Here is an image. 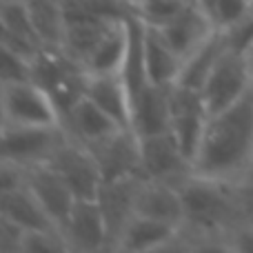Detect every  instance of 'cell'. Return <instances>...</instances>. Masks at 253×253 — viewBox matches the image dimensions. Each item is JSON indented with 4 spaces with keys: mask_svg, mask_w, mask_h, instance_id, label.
I'll use <instances>...</instances> for the list:
<instances>
[{
    "mask_svg": "<svg viewBox=\"0 0 253 253\" xmlns=\"http://www.w3.org/2000/svg\"><path fill=\"white\" fill-rule=\"evenodd\" d=\"M193 173L227 184H247L253 175V84L233 105L209 116Z\"/></svg>",
    "mask_w": 253,
    "mask_h": 253,
    "instance_id": "1",
    "label": "cell"
},
{
    "mask_svg": "<svg viewBox=\"0 0 253 253\" xmlns=\"http://www.w3.org/2000/svg\"><path fill=\"white\" fill-rule=\"evenodd\" d=\"M178 189L184 207L182 233L187 238L209 240L211 247L224 249L222 238L227 236V231L249 220L242 191L236 184L191 173Z\"/></svg>",
    "mask_w": 253,
    "mask_h": 253,
    "instance_id": "2",
    "label": "cell"
},
{
    "mask_svg": "<svg viewBox=\"0 0 253 253\" xmlns=\"http://www.w3.org/2000/svg\"><path fill=\"white\" fill-rule=\"evenodd\" d=\"M2 123L20 126L62 125V114L36 80L2 83Z\"/></svg>",
    "mask_w": 253,
    "mask_h": 253,
    "instance_id": "3",
    "label": "cell"
},
{
    "mask_svg": "<svg viewBox=\"0 0 253 253\" xmlns=\"http://www.w3.org/2000/svg\"><path fill=\"white\" fill-rule=\"evenodd\" d=\"M67 140H69V133L65 125L20 126L2 123V160L22 167L49 162Z\"/></svg>",
    "mask_w": 253,
    "mask_h": 253,
    "instance_id": "4",
    "label": "cell"
},
{
    "mask_svg": "<svg viewBox=\"0 0 253 253\" xmlns=\"http://www.w3.org/2000/svg\"><path fill=\"white\" fill-rule=\"evenodd\" d=\"M253 84V65L249 56L224 49L202 84V100L209 116L227 109Z\"/></svg>",
    "mask_w": 253,
    "mask_h": 253,
    "instance_id": "5",
    "label": "cell"
},
{
    "mask_svg": "<svg viewBox=\"0 0 253 253\" xmlns=\"http://www.w3.org/2000/svg\"><path fill=\"white\" fill-rule=\"evenodd\" d=\"M140 158H142L144 178L180 187L193 173L191 160L182 153L171 131L140 138Z\"/></svg>",
    "mask_w": 253,
    "mask_h": 253,
    "instance_id": "6",
    "label": "cell"
},
{
    "mask_svg": "<svg viewBox=\"0 0 253 253\" xmlns=\"http://www.w3.org/2000/svg\"><path fill=\"white\" fill-rule=\"evenodd\" d=\"M49 165L65 178L78 200H98L102 189V173L96 156L87 147L69 138L51 156Z\"/></svg>",
    "mask_w": 253,
    "mask_h": 253,
    "instance_id": "7",
    "label": "cell"
},
{
    "mask_svg": "<svg viewBox=\"0 0 253 253\" xmlns=\"http://www.w3.org/2000/svg\"><path fill=\"white\" fill-rule=\"evenodd\" d=\"M25 184L38 198L40 205L44 207V211L53 220V224L62 231L76 200H78L74 196V191L69 189V184L65 182V178L49 162H40V165L25 167Z\"/></svg>",
    "mask_w": 253,
    "mask_h": 253,
    "instance_id": "8",
    "label": "cell"
},
{
    "mask_svg": "<svg viewBox=\"0 0 253 253\" xmlns=\"http://www.w3.org/2000/svg\"><path fill=\"white\" fill-rule=\"evenodd\" d=\"M62 236L71 251L109 249V227L98 200H76Z\"/></svg>",
    "mask_w": 253,
    "mask_h": 253,
    "instance_id": "9",
    "label": "cell"
},
{
    "mask_svg": "<svg viewBox=\"0 0 253 253\" xmlns=\"http://www.w3.org/2000/svg\"><path fill=\"white\" fill-rule=\"evenodd\" d=\"M91 153L100 165L102 182L144 175L142 158H140V138L133 129H120L100 147L91 149Z\"/></svg>",
    "mask_w": 253,
    "mask_h": 253,
    "instance_id": "10",
    "label": "cell"
},
{
    "mask_svg": "<svg viewBox=\"0 0 253 253\" xmlns=\"http://www.w3.org/2000/svg\"><path fill=\"white\" fill-rule=\"evenodd\" d=\"M62 125H65L67 133L74 142L87 147L89 151L100 147L102 142L116 135L123 126L116 123L114 118L105 114L93 100L83 96L65 116H62Z\"/></svg>",
    "mask_w": 253,
    "mask_h": 253,
    "instance_id": "11",
    "label": "cell"
},
{
    "mask_svg": "<svg viewBox=\"0 0 253 253\" xmlns=\"http://www.w3.org/2000/svg\"><path fill=\"white\" fill-rule=\"evenodd\" d=\"M162 38L169 42V47L182 58V62L215 31V25L202 9L189 2L171 22L156 27Z\"/></svg>",
    "mask_w": 253,
    "mask_h": 253,
    "instance_id": "12",
    "label": "cell"
},
{
    "mask_svg": "<svg viewBox=\"0 0 253 253\" xmlns=\"http://www.w3.org/2000/svg\"><path fill=\"white\" fill-rule=\"evenodd\" d=\"M135 213L144 218H153L160 222H169L182 229L184 207L182 196L175 184L160 182V180L142 178L135 193Z\"/></svg>",
    "mask_w": 253,
    "mask_h": 253,
    "instance_id": "13",
    "label": "cell"
},
{
    "mask_svg": "<svg viewBox=\"0 0 253 253\" xmlns=\"http://www.w3.org/2000/svg\"><path fill=\"white\" fill-rule=\"evenodd\" d=\"M182 229L169 222H160L153 218H144L140 213H133L120 231L116 240V251H158L169 249L180 238Z\"/></svg>",
    "mask_w": 253,
    "mask_h": 253,
    "instance_id": "14",
    "label": "cell"
},
{
    "mask_svg": "<svg viewBox=\"0 0 253 253\" xmlns=\"http://www.w3.org/2000/svg\"><path fill=\"white\" fill-rule=\"evenodd\" d=\"M84 96L93 100L109 118H114L123 129H133V109L126 84L120 74L87 76Z\"/></svg>",
    "mask_w": 253,
    "mask_h": 253,
    "instance_id": "15",
    "label": "cell"
},
{
    "mask_svg": "<svg viewBox=\"0 0 253 253\" xmlns=\"http://www.w3.org/2000/svg\"><path fill=\"white\" fill-rule=\"evenodd\" d=\"M142 178L144 175H133V178L116 180V182H102L98 202L105 211L107 227H109V249H114L126 220L135 213V193Z\"/></svg>",
    "mask_w": 253,
    "mask_h": 253,
    "instance_id": "16",
    "label": "cell"
},
{
    "mask_svg": "<svg viewBox=\"0 0 253 253\" xmlns=\"http://www.w3.org/2000/svg\"><path fill=\"white\" fill-rule=\"evenodd\" d=\"M0 218L13 222L22 231H60L38 202V198L27 189V184L11 191H0ZM62 233V231H60Z\"/></svg>",
    "mask_w": 253,
    "mask_h": 253,
    "instance_id": "17",
    "label": "cell"
},
{
    "mask_svg": "<svg viewBox=\"0 0 253 253\" xmlns=\"http://www.w3.org/2000/svg\"><path fill=\"white\" fill-rule=\"evenodd\" d=\"M169 87L149 83L133 102V131L138 133V138L171 131Z\"/></svg>",
    "mask_w": 253,
    "mask_h": 253,
    "instance_id": "18",
    "label": "cell"
},
{
    "mask_svg": "<svg viewBox=\"0 0 253 253\" xmlns=\"http://www.w3.org/2000/svg\"><path fill=\"white\" fill-rule=\"evenodd\" d=\"M144 67H147L149 83L160 84V87L178 83L180 69H182V58L151 25H144Z\"/></svg>",
    "mask_w": 253,
    "mask_h": 253,
    "instance_id": "19",
    "label": "cell"
},
{
    "mask_svg": "<svg viewBox=\"0 0 253 253\" xmlns=\"http://www.w3.org/2000/svg\"><path fill=\"white\" fill-rule=\"evenodd\" d=\"M129 16V13H126ZM126 44H129V36H126L125 20L111 25V29L105 34V38L98 42V47L91 51V56L84 62V71L89 76L98 74H120L123 62L126 58Z\"/></svg>",
    "mask_w": 253,
    "mask_h": 253,
    "instance_id": "20",
    "label": "cell"
},
{
    "mask_svg": "<svg viewBox=\"0 0 253 253\" xmlns=\"http://www.w3.org/2000/svg\"><path fill=\"white\" fill-rule=\"evenodd\" d=\"M40 42L47 49H62L67 20L62 0H25Z\"/></svg>",
    "mask_w": 253,
    "mask_h": 253,
    "instance_id": "21",
    "label": "cell"
},
{
    "mask_svg": "<svg viewBox=\"0 0 253 253\" xmlns=\"http://www.w3.org/2000/svg\"><path fill=\"white\" fill-rule=\"evenodd\" d=\"M227 49L224 44V36L220 29H215L187 60L182 62V69H180L178 83L184 87H193V89H202L207 76L211 74L213 65L218 62V58L222 56V51Z\"/></svg>",
    "mask_w": 253,
    "mask_h": 253,
    "instance_id": "22",
    "label": "cell"
},
{
    "mask_svg": "<svg viewBox=\"0 0 253 253\" xmlns=\"http://www.w3.org/2000/svg\"><path fill=\"white\" fill-rule=\"evenodd\" d=\"M120 20L105 22V20H76L67 22L65 31V42H62V51L78 65H84L87 58L91 56V51L98 47L105 34L111 29V25H116Z\"/></svg>",
    "mask_w": 253,
    "mask_h": 253,
    "instance_id": "23",
    "label": "cell"
},
{
    "mask_svg": "<svg viewBox=\"0 0 253 253\" xmlns=\"http://www.w3.org/2000/svg\"><path fill=\"white\" fill-rule=\"evenodd\" d=\"M67 22L76 20H125L131 11L129 0H62Z\"/></svg>",
    "mask_w": 253,
    "mask_h": 253,
    "instance_id": "24",
    "label": "cell"
},
{
    "mask_svg": "<svg viewBox=\"0 0 253 253\" xmlns=\"http://www.w3.org/2000/svg\"><path fill=\"white\" fill-rule=\"evenodd\" d=\"M191 0H133L131 11L151 27H162L171 22Z\"/></svg>",
    "mask_w": 253,
    "mask_h": 253,
    "instance_id": "25",
    "label": "cell"
},
{
    "mask_svg": "<svg viewBox=\"0 0 253 253\" xmlns=\"http://www.w3.org/2000/svg\"><path fill=\"white\" fill-rule=\"evenodd\" d=\"M49 253V251H71L67 245V238L60 231H25L22 236L20 253Z\"/></svg>",
    "mask_w": 253,
    "mask_h": 253,
    "instance_id": "26",
    "label": "cell"
},
{
    "mask_svg": "<svg viewBox=\"0 0 253 253\" xmlns=\"http://www.w3.org/2000/svg\"><path fill=\"white\" fill-rule=\"evenodd\" d=\"M224 36V44L229 51L240 53V56H249L253 51V16L249 13L247 18L238 20L236 25L220 29Z\"/></svg>",
    "mask_w": 253,
    "mask_h": 253,
    "instance_id": "27",
    "label": "cell"
},
{
    "mask_svg": "<svg viewBox=\"0 0 253 253\" xmlns=\"http://www.w3.org/2000/svg\"><path fill=\"white\" fill-rule=\"evenodd\" d=\"M34 69H36V62L27 60V58L18 56V53L2 47V67H0V80L2 83L34 80Z\"/></svg>",
    "mask_w": 253,
    "mask_h": 253,
    "instance_id": "28",
    "label": "cell"
},
{
    "mask_svg": "<svg viewBox=\"0 0 253 253\" xmlns=\"http://www.w3.org/2000/svg\"><path fill=\"white\" fill-rule=\"evenodd\" d=\"M249 2L251 0H218L211 20H213L215 29H227V27L236 25L238 20L249 16Z\"/></svg>",
    "mask_w": 253,
    "mask_h": 253,
    "instance_id": "29",
    "label": "cell"
},
{
    "mask_svg": "<svg viewBox=\"0 0 253 253\" xmlns=\"http://www.w3.org/2000/svg\"><path fill=\"white\" fill-rule=\"evenodd\" d=\"M222 242H224V249L251 253L253 251V220H245V222L236 224L231 231H227Z\"/></svg>",
    "mask_w": 253,
    "mask_h": 253,
    "instance_id": "30",
    "label": "cell"
},
{
    "mask_svg": "<svg viewBox=\"0 0 253 253\" xmlns=\"http://www.w3.org/2000/svg\"><path fill=\"white\" fill-rule=\"evenodd\" d=\"M22 236H25V231H22L20 227H16L13 222L0 218V251H4V253L20 251Z\"/></svg>",
    "mask_w": 253,
    "mask_h": 253,
    "instance_id": "31",
    "label": "cell"
},
{
    "mask_svg": "<svg viewBox=\"0 0 253 253\" xmlns=\"http://www.w3.org/2000/svg\"><path fill=\"white\" fill-rule=\"evenodd\" d=\"M193 4H196L198 9H202V11L207 13V16L211 18V13H213V9H215V4H218V0H191Z\"/></svg>",
    "mask_w": 253,
    "mask_h": 253,
    "instance_id": "32",
    "label": "cell"
},
{
    "mask_svg": "<svg viewBox=\"0 0 253 253\" xmlns=\"http://www.w3.org/2000/svg\"><path fill=\"white\" fill-rule=\"evenodd\" d=\"M249 13H251V16H253V0H251V2H249Z\"/></svg>",
    "mask_w": 253,
    "mask_h": 253,
    "instance_id": "33",
    "label": "cell"
},
{
    "mask_svg": "<svg viewBox=\"0 0 253 253\" xmlns=\"http://www.w3.org/2000/svg\"><path fill=\"white\" fill-rule=\"evenodd\" d=\"M249 60H251V65H253V51L249 53Z\"/></svg>",
    "mask_w": 253,
    "mask_h": 253,
    "instance_id": "34",
    "label": "cell"
},
{
    "mask_svg": "<svg viewBox=\"0 0 253 253\" xmlns=\"http://www.w3.org/2000/svg\"><path fill=\"white\" fill-rule=\"evenodd\" d=\"M249 182H253V175H251V180H249Z\"/></svg>",
    "mask_w": 253,
    "mask_h": 253,
    "instance_id": "35",
    "label": "cell"
},
{
    "mask_svg": "<svg viewBox=\"0 0 253 253\" xmlns=\"http://www.w3.org/2000/svg\"><path fill=\"white\" fill-rule=\"evenodd\" d=\"M131 2H133V0H129V4H131Z\"/></svg>",
    "mask_w": 253,
    "mask_h": 253,
    "instance_id": "36",
    "label": "cell"
}]
</instances>
